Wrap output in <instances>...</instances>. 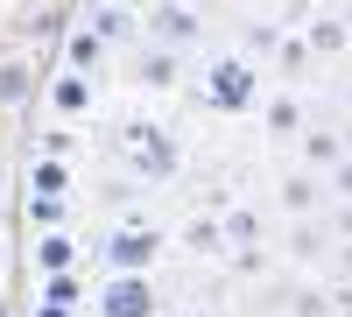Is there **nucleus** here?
Returning a JSON list of instances; mask_svg holds the SVG:
<instances>
[{"mask_svg": "<svg viewBox=\"0 0 352 317\" xmlns=\"http://www.w3.org/2000/svg\"><path fill=\"white\" fill-rule=\"evenodd\" d=\"M204 106H219V113L261 106V64L254 56H212L204 64Z\"/></svg>", "mask_w": 352, "mask_h": 317, "instance_id": "f257e3e1", "label": "nucleus"}, {"mask_svg": "<svg viewBox=\"0 0 352 317\" xmlns=\"http://www.w3.org/2000/svg\"><path fill=\"white\" fill-rule=\"evenodd\" d=\"M155 254H162V233H155V226H120V233L106 240V268H113V275H148Z\"/></svg>", "mask_w": 352, "mask_h": 317, "instance_id": "f03ea898", "label": "nucleus"}, {"mask_svg": "<svg viewBox=\"0 0 352 317\" xmlns=\"http://www.w3.org/2000/svg\"><path fill=\"white\" fill-rule=\"evenodd\" d=\"M127 155H134L141 177H155V184L176 177V141H169L162 127H127Z\"/></svg>", "mask_w": 352, "mask_h": 317, "instance_id": "7ed1b4c3", "label": "nucleus"}, {"mask_svg": "<svg viewBox=\"0 0 352 317\" xmlns=\"http://www.w3.org/2000/svg\"><path fill=\"white\" fill-rule=\"evenodd\" d=\"M99 317H155V282L148 275H113L99 289Z\"/></svg>", "mask_w": 352, "mask_h": 317, "instance_id": "20e7f679", "label": "nucleus"}, {"mask_svg": "<svg viewBox=\"0 0 352 317\" xmlns=\"http://www.w3.org/2000/svg\"><path fill=\"white\" fill-rule=\"evenodd\" d=\"M261 127H268V141H296L303 134V99L296 92H275L268 106H261Z\"/></svg>", "mask_w": 352, "mask_h": 317, "instance_id": "39448f33", "label": "nucleus"}, {"mask_svg": "<svg viewBox=\"0 0 352 317\" xmlns=\"http://www.w3.org/2000/svg\"><path fill=\"white\" fill-rule=\"evenodd\" d=\"M64 268H78V240H71V226H50L36 240V275H64Z\"/></svg>", "mask_w": 352, "mask_h": 317, "instance_id": "423d86ee", "label": "nucleus"}, {"mask_svg": "<svg viewBox=\"0 0 352 317\" xmlns=\"http://www.w3.org/2000/svg\"><path fill=\"white\" fill-rule=\"evenodd\" d=\"M50 106L64 113V120H85V113H92V78H85V71H64V78L50 85Z\"/></svg>", "mask_w": 352, "mask_h": 317, "instance_id": "0eeeda50", "label": "nucleus"}, {"mask_svg": "<svg viewBox=\"0 0 352 317\" xmlns=\"http://www.w3.org/2000/svg\"><path fill=\"white\" fill-rule=\"evenodd\" d=\"M148 21H155V36H162L169 50H184V43H197V14L184 8V0H169V8H155Z\"/></svg>", "mask_w": 352, "mask_h": 317, "instance_id": "6e6552de", "label": "nucleus"}, {"mask_svg": "<svg viewBox=\"0 0 352 317\" xmlns=\"http://www.w3.org/2000/svg\"><path fill=\"white\" fill-rule=\"evenodd\" d=\"M296 141H303V162L317 169V177H324V169H338V162L352 155V149H345V134H317V127H303Z\"/></svg>", "mask_w": 352, "mask_h": 317, "instance_id": "1a4fd4ad", "label": "nucleus"}, {"mask_svg": "<svg viewBox=\"0 0 352 317\" xmlns=\"http://www.w3.org/2000/svg\"><path fill=\"white\" fill-rule=\"evenodd\" d=\"M345 43H352V28H345L338 14H317V21L303 28V50H310V56H338Z\"/></svg>", "mask_w": 352, "mask_h": 317, "instance_id": "9d476101", "label": "nucleus"}, {"mask_svg": "<svg viewBox=\"0 0 352 317\" xmlns=\"http://www.w3.org/2000/svg\"><path fill=\"white\" fill-rule=\"evenodd\" d=\"M176 71H184V56H176L169 43H162V50H141V85H155V92H169V85H176Z\"/></svg>", "mask_w": 352, "mask_h": 317, "instance_id": "9b49d317", "label": "nucleus"}, {"mask_svg": "<svg viewBox=\"0 0 352 317\" xmlns=\"http://www.w3.org/2000/svg\"><path fill=\"white\" fill-rule=\"evenodd\" d=\"M317 197H324V177H317V169H296V177H289V184H282V205H289V212H296V219H303V212L317 205Z\"/></svg>", "mask_w": 352, "mask_h": 317, "instance_id": "f8f14e48", "label": "nucleus"}, {"mask_svg": "<svg viewBox=\"0 0 352 317\" xmlns=\"http://www.w3.org/2000/svg\"><path fill=\"white\" fill-rule=\"evenodd\" d=\"M36 296H43V303H64V310H85V303H92V296L78 289V275H71V268H64V275H43V282H36Z\"/></svg>", "mask_w": 352, "mask_h": 317, "instance_id": "ddd939ff", "label": "nucleus"}, {"mask_svg": "<svg viewBox=\"0 0 352 317\" xmlns=\"http://www.w3.org/2000/svg\"><path fill=\"white\" fill-rule=\"evenodd\" d=\"M28 190H50V197H64V190H71V169H64V155H43V162H28Z\"/></svg>", "mask_w": 352, "mask_h": 317, "instance_id": "4468645a", "label": "nucleus"}, {"mask_svg": "<svg viewBox=\"0 0 352 317\" xmlns=\"http://www.w3.org/2000/svg\"><path fill=\"white\" fill-rule=\"evenodd\" d=\"M64 56H71V71H99V64H106V43L92 36V28H71V43H64Z\"/></svg>", "mask_w": 352, "mask_h": 317, "instance_id": "2eb2a0df", "label": "nucleus"}, {"mask_svg": "<svg viewBox=\"0 0 352 317\" xmlns=\"http://www.w3.org/2000/svg\"><path fill=\"white\" fill-rule=\"evenodd\" d=\"M92 36H99V43H127V36H134V14H127V8H106V0H99Z\"/></svg>", "mask_w": 352, "mask_h": 317, "instance_id": "dca6fc26", "label": "nucleus"}, {"mask_svg": "<svg viewBox=\"0 0 352 317\" xmlns=\"http://www.w3.org/2000/svg\"><path fill=\"white\" fill-rule=\"evenodd\" d=\"M64 219H71V205H64V197L28 190V226H43V233H50V226H64Z\"/></svg>", "mask_w": 352, "mask_h": 317, "instance_id": "f3484780", "label": "nucleus"}, {"mask_svg": "<svg viewBox=\"0 0 352 317\" xmlns=\"http://www.w3.org/2000/svg\"><path fill=\"white\" fill-rule=\"evenodd\" d=\"M184 240H190L197 254H226V226H219V219H190V226H184Z\"/></svg>", "mask_w": 352, "mask_h": 317, "instance_id": "a211bd4d", "label": "nucleus"}, {"mask_svg": "<svg viewBox=\"0 0 352 317\" xmlns=\"http://www.w3.org/2000/svg\"><path fill=\"white\" fill-rule=\"evenodd\" d=\"M275 50H282V28L275 21H247V50L240 56H275Z\"/></svg>", "mask_w": 352, "mask_h": 317, "instance_id": "6ab92c4d", "label": "nucleus"}, {"mask_svg": "<svg viewBox=\"0 0 352 317\" xmlns=\"http://www.w3.org/2000/svg\"><path fill=\"white\" fill-rule=\"evenodd\" d=\"M226 240H232V247H254V240H261V219H254V212H226Z\"/></svg>", "mask_w": 352, "mask_h": 317, "instance_id": "aec40b11", "label": "nucleus"}, {"mask_svg": "<svg viewBox=\"0 0 352 317\" xmlns=\"http://www.w3.org/2000/svg\"><path fill=\"white\" fill-rule=\"evenodd\" d=\"M289 254H303V261H310V254H324V233H317V226H296V240H289Z\"/></svg>", "mask_w": 352, "mask_h": 317, "instance_id": "412c9836", "label": "nucleus"}, {"mask_svg": "<svg viewBox=\"0 0 352 317\" xmlns=\"http://www.w3.org/2000/svg\"><path fill=\"white\" fill-rule=\"evenodd\" d=\"M324 190H338V197H345V205H352V155H345L338 169H324Z\"/></svg>", "mask_w": 352, "mask_h": 317, "instance_id": "4be33fe9", "label": "nucleus"}, {"mask_svg": "<svg viewBox=\"0 0 352 317\" xmlns=\"http://www.w3.org/2000/svg\"><path fill=\"white\" fill-rule=\"evenodd\" d=\"M296 317H331V296H317V289H303V296H296Z\"/></svg>", "mask_w": 352, "mask_h": 317, "instance_id": "5701e85b", "label": "nucleus"}, {"mask_svg": "<svg viewBox=\"0 0 352 317\" xmlns=\"http://www.w3.org/2000/svg\"><path fill=\"white\" fill-rule=\"evenodd\" d=\"M21 92H28V85H21V71L8 64V71H0V106H8V99H21Z\"/></svg>", "mask_w": 352, "mask_h": 317, "instance_id": "b1692460", "label": "nucleus"}, {"mask_svg": "<svg viewBox=\"0 0 352 317\" xmlns=\"http://www.w3.org/2000/svg\"><path fill=\"white\" fill-rule=\"evenodd\" d=\"M28 317H78V310H64V303H43V296H36V310H28Z\"/></svg>", "mask_w": 352, "mask_h": 317, "instance_id": "393cba45", "label": "nucleus"}, {"mask_svg": "<svg viewBox=\"0 0 352 317\" xmlns=\"http://www.w3.org/2000/svg\"><path fill=\"white\" fill-rule=\"evenodd\" d=\"M338 21H345V28H352V0H345V8H338Z\"/></svg>", "mask_w": 352, "mask_h": 317, "instance_id": "a878e982", "label": "nucleus"}, {"mask_svg": "<svg viewBox=\"0 0 352 317\" xmlns=\"http://www.w3.org/2000/svg\"><path fill=\"white\" fill-rule=\"evenodd\" d=\"M106 8H134V0H106Z\"/></svg>", "mask_w": 352, "mask_h": 317, "instance_id": "bb28decb", "label": "nucleus"}, {"mask_svg": "<svg viewBox=\"0 0 352 317\" xmlns=\"http://www.w3.org/2000/svg\"><path fill=\"white\" fill-rule=\"evenodd\" d=\"M345 268H352V247H345Z\"/></svg>", "mask_w": 352, "mask_h": 317, "instance_id": "cd10ccee", "label": "nucleus"}, {"mask_svg": "<svg viewBox=\"0 0 352 317\" xmlns=\"http://www.w3.org/2000/svg\"><path fill=\"white\" fill-rule=\"evenodd\" d=\"M345 106H352V85H345Z\"/></svg>", "mask_w": 352, "mask_h": 317, "instance_id": "c85d7f7f", "label": "nucleus"}, {"mask_svg": "<svg viewBox=\"0 0 352 317\" xmlns=\"http://www.w3.org/2000/svg\"><path fill=\"white\" fill-rule=\"evenodd\" d=\"M0 261H8V254H0Z\"/></svg>", "mask_w": 352, "mask_h": 317, "instance_id": "c756f323", "label": "nucleus"}]
</instances>
